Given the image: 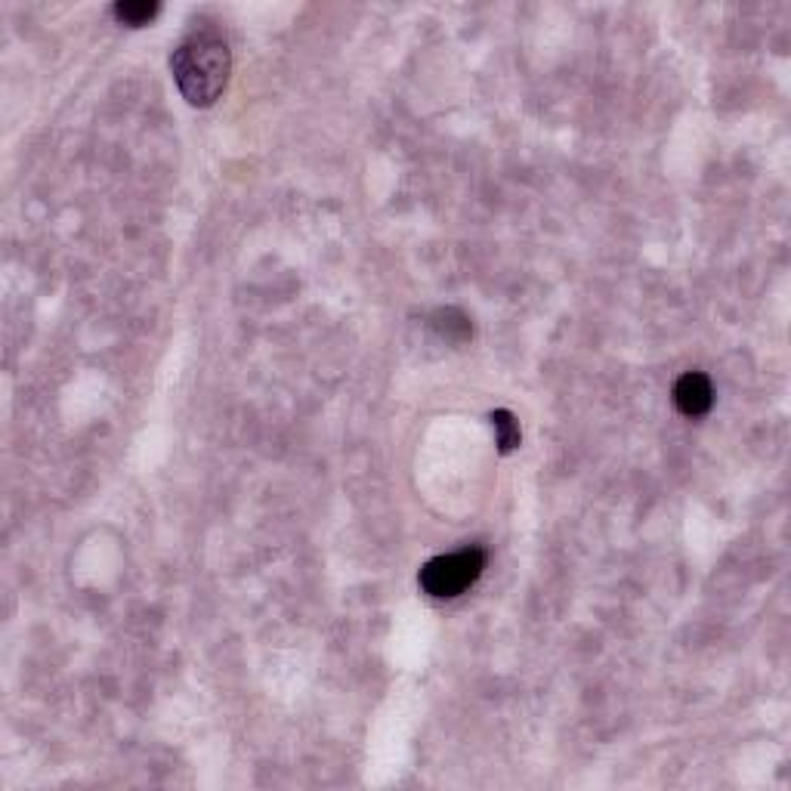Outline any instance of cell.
Masks as SVG:
<instances>
[{
  "mask_svg": "<svg viewBox=\"0 0 791 791\" xmlns=\"http://www.w3.org/2000/svg\"><path fill=\"white\" fill-rule=\"evenodd\" d=\"M170 72L183 100L189 105L207 109L224 97L229 84V72H232L229 43L217 31H199L174 50Z\"/></svg>",
  "mask_w": 791,
  "mask_h": 791,
  "instance_id": "6da1fadb",
  "label": "cell"
},
{
  "mask_svg": "<svg viewBox=\"0 0 791 791\" xmlns=\"http://www.w3.org/2000/svg\"><path fill=\"white\" fill-rule=\"evenodd\" d=\"M486 569V553L480 548H461L455 553H443V557H433L430 563H424L418 582L430 597L436 600H451V597H461L470 585L480 582Z\"/></svg>",
  "mask_w": 791,
  "mask_h": 791,
  "instance_id": "7a4b0ae2",
  "label": "cell"
},
{
  "mask_svg": "<svg viewBox=\"0 0 791 791\" xmlns=\"http://www.w3.org/2000/svg\"><path fill=\"white\" fill-rule=\"evenodd\" d=\"M674 406L680 408V414H687V418H702V414H709L711 406H714V390H711L709 378H705L702 371L684 374V378L674 384Z\"/></svg>",
  "mask_w": 791,
  "mask_h": 791,
  "instance_id": "3957f363",
  "label": "cell"
},
{
  "mask_svg": "<svg viewBox=\"0 0 791 791\" xmlns=\"http://www.w3.org/2000/svg\"><path fill=\"white\" fill-rule=\"evenodd\" d=\"M158 13H162V3H155V0H118L112 7V16L124 25H130V28L149 25Z\"/></svg>",
  "mask_w": 791,
  "mask_h": 791,
  "instance_id": "277c9868",
  "label": "cell"
},
{
  "mask_svg": "<svg viewBox=\"0 0 791 791\" xmlns=\"http://www.w3.org/2000/svg\"><path fill=\"white\" fill-rule=\"evenodd\" d=\"M492 426H495V436H498V451L501 455H510L513 448L520 446V424H516V418L510 414L508 408H498V411H492Z\"/></svg>",
  "mask_w": 791,
  "mask_h": 791,
  "instance_id": "5b68a950",
  "label": "cell"
}]
</instances>
